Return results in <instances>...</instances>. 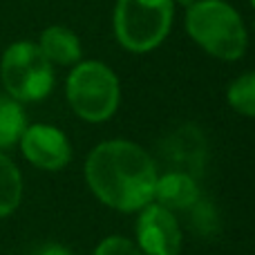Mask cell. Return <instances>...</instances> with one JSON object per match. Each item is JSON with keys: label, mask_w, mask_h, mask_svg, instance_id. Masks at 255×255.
Returning a JSON list of instances; mask_svg holds the SVG:
<instances>
[{"label": "cell", "mask_w": 255, "mask_h": 255, "mask_svg": "<svg viewBox=\"0 0 255 255\" xmlns=\"http://www.w3.org/2000/svg\"><path fill=\"white\" fill-rule=\"evenodd\" d=\"M85 177L92 193L106 206L134 213L154 199L157 168L141 145L132 141H106L90 152Z\"/></svg>", "instance_id": "cell-1"}, {"label": "cell", "mask_w": 255, "mask_h": 255, "mask_svg": "<svg viewBox=\"0 0 255 255\" xmlns=\"http://www.w3.org/2000/svg\"><path fill=\"white\" fill-rule=\"evenodd\" d=\"M186 29L211 56L235 61L247 52V29L240 13L222 0H197L186 16Z\"/></svg>", "instance_id": "cell-2"}, {"label": "cell", "mask_w": 255, "mask_h": 255, "mask_svg": "<svg viewBox=\"0 0 255 255\" xmlns=\"http://www.w3.org/2000/svg\"><path fill=\"white\" fill-rule=\"evenodd\" d=\"M67 99L81 119L90 124L108 121L119 108L121 88L117 74L99 61H85L67 79Z\"/></svg>", "instance_id": "cell-3"}, {"label": "cell", "mask_w": 255, "mask_h": 255, "mask_svg": "<svg viewBox=\"0 0 255 255\" xmlns=\"http://www.w3.org/2000/svg\"><path fill=\"white\" fill-rule=\"evenodd\" d=\"M172 25V0H119L115 34L126 49L143 54L163 43Z\"/></svg>", "instance_id": "cell-4"}, {"label": "cell", "mask_w": 255, "mask_h": 255, "mask_svg": "<svg viewBox=\"0 0 255 255\" xmlns=\"http://www.w3.org/2000/svg\"><path fill=\"white\" fill-rule=\"evenodd\" d=\"M0 79L11 99L40 101L54 88V70L40 47L29 40L9 45L0 61Z\"/></svg>", "instance_id": "cell-5"}, {"label": "cell", "mask_w": 255, "mask_h": 255, "mask_svg": "<svg viewBox=\"0 0 255 255\" xmlns=\"http://www.w3.org/2000/svg\"><path fill=\"white\" fill-rule=\"evenodd\" d=\"M136 247L143 255H179L181 229L175 213L152 202L141 208L136 222Z\"/></svg>", "instance_id": "cell-6"}, {"label": "cell", "mask_w": 255, "mask_h": 255, "mask_svg": "<svg viewBox=\"0 0 255 255\" xmlns=\"http://www.w3.org/2000/svg\"><path fill=\"white\" fill-rule=\"evenodd\" d=\"M20 148L27 161L43 170H61L72 159L67 136L58 128L45 124L25 128L20 134Z\"/></svg>", "instance_id": "cell-7"}, {"label": "cell", "mask_w": 255, "mask_h": 255, "mask_svg": "<svg viewBox=\"0 0 255 255\" xmlns=\"http://www.w3.org/2000/svg\"><path fill=\"white\" fill-rule=\"evenodd\" d=\"M154 199L168 211H186L199 202V188L186 172H170L157 179Z\"/></svg>", "instance_id": "cell-8"}, {"label": "cell", "mask_w": 255, "mask_h": 255, "mask_svg": "<svg viewBox=\"0 0 255 255\" xmlns=\"http://www.w3.org/2000/svg\"><path fill=\"white\" fill-rule=\"evenodd\" d=\"M38 47L47 56V61L56 63V65H72L81 58V43L76 38V34L61 25L47 27L40 34Z\"/></svg>", "instance_id": "cell-9"}, {"label": "cell", "mask_w": 255, "mask_h": 255, "mask_svg": "<svg viewBox=\"0 0 255 255\" xmlns=\"http://www.w3.org/2000/svg\"><path fill=\"white\" fill-rule=\"evenodd\" d=\"M22 197V177L7 154L0 152V217L18 208Z\"/></svg>", "instance_id": "cell-10"}, {"label": "cell", "mask_w": 255, "mask_h": 255, "mask_svg": "<svg viewBox=\"0 0 255 255\" xmlns=\"http://www.w3.org/2000/svg\"><path fill=\"white\" fill-rule=\"evenodd\" d=\"M25 112L20 103L7 94H0V148H9L16 141H20V134L25 132Z\"/></svg>", "instance_id": "cell-11"}, {"label": "cell", "mask_w": 255, "mask_h": 255, "mask_svg": "<svg viewBox=\"0 0 255 255\" xmlns=\"http://www.w3.org/2000/svg\"><path fill=\"white\" fill-rule=\"evenodd\" d=\"M229 103L235 112L244 117H255V72L242 74L231 83Z\"/></svg>", "instance_id": "cell-12"}, {"label": "cell", "mask_w": 255, "mask_h": 255, "mask_svg": "<svg viewBox=\"0 0 255 255\" xmlns=\"http://www.w3.org/2000/svg\"><path fill=\"white\" fill-rule=\"evenodd\" d=\"M94 255H143V253L139 251V247L134 242L119 238V235H112V238H106L99 244Z\"/></svg>", "instance_id": "cell-13"}, {"label": "cell", "mask_w": 255, "mask_h": 255, "mask_svg": "<svg viewBox=\"0 0 255 255\" xmlns=\"http://www.w3.org/2000/svg\"><path fill=\"white\" fill-rule=\"evenodd\" d=\"M38 255H72V253L61 244H47L45 249H40Z\"/></svg>", "instance_id": "cell-14"}, {"label": "cell", "mask_w": 255, "mask_h": 255, "mask_svg": "<svg viewBox=\"0 0 255 255\" xmlns=\"http://www.w3.org/2000/svg\"><path fill=\"white\" fill-rule=\"evenodd\" d=\"M177 2H181V4H186V7H190V4L197 2V0H177Z\"/></svg>", "instance_id": "cell-15"}, {"label": "cell", "mask_w": 255, "mask_h": 255, "mask_svg": "<svg viewBox=\"0 0 255 255\" xmlns=\"http://www.w3.org/2000/svg\"><path fill=\"white\" fill-rule=\"evenodd\" d=\"M251 4H253V7H255V0H251Z\"/></svg>", "instance_id": "cell-16"}]
</instances>
